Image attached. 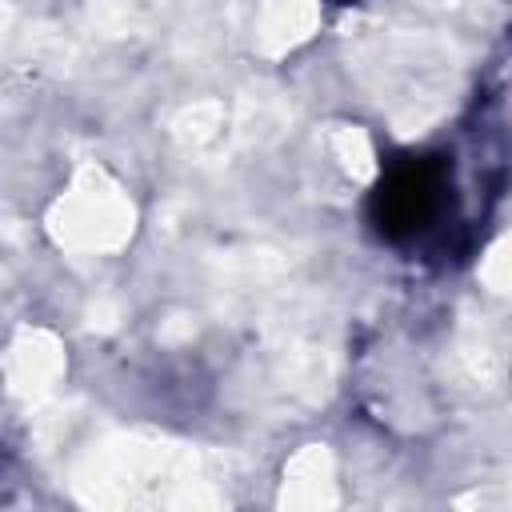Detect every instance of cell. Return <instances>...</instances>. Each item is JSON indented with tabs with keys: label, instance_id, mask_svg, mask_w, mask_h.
Returning <instances> with one entry per match:
<instances>
[{
	"label": "cell",
	"instance_id": "cell-1",
	"mask_svg": "<svg viewBox=\"0 0 512 512\" xmlns=\"http://www.w3.org/2000/svg\"><path fill=\"white\" fill-rule=\"evenodd\" d=\"M440 188H444V172L432 160H408L400 164L376 192L372 200V216L380 224L384 236H416L440 208Z\"/></svg>",
	"mask_w": 512,
	"mask_h": 512
}]
</instances>
